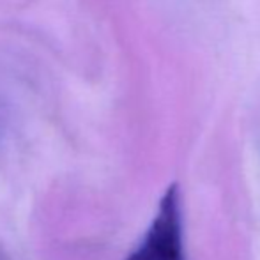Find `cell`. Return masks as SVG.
Masks as SVG:
<instances>
[{"label": "cell", "instance_id": "6da1fadb", "mask_svg": "<svg viewBox=\"0 0 260 260\" xmlns=\"http://www.w3.org/2000/svg\"><path fill=\"white\" fill-rule=\"evenodd\" d=\"M126 260H186L181 191L177 184H170L163 193L144 241Z\"/></svg>", "mask_w": 260, "mask_h": 260}]
</instances>
